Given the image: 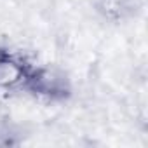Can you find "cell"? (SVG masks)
<instances>
[{"label":"cell","instance_id":"6da1fadb","mask_svg":"<svg viewBox=\"0 0 148 148\" xmlns=\"http://www.w3.org/2000/svg\"><path fill=\"white\" fill-rule=\"evenodd\" d=\"M25 89L47 99H64L70 96L68 79L64 77V73L54 68H32Z\"/></svg>","mask_w":148,"mask_h":148},{"label":"cell","instance_id":"7a4b0ae2","mask_svg":"<svg viewBox=\"0 0 148 148\" xmlns=\"http://www.w3.org/2000/svg\"><path fill=\"white\" fill-rule=\"evenodd\" d=\"M32 73V66L19 56L0 49V91L23 89Z\"/></svg>","mask_w":148,"mask_h":148},{"label":"cell","instance_id":"3957f363","mask_svg":"<svg viewBox=\"0 0 148 148\" xmlns=\"http://www.w3.org/2000/svg\"><path fill=\"white\" fill-rule=\"evenodd\" d=\"M98 11L108 19H124L132 11V0H96Z\"/></svg>","mask_w":148,"mask_h":148}]
</instances>
